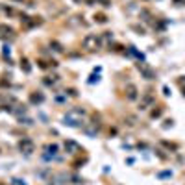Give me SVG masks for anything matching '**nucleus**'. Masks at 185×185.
I'll return each mask as SVG.
<instances>
[{
  "label": "nucleus",
  "mask_w": 185,
  "mask_h": 185,
  "mask_svg": "<svg viewBox=\"0 0 185 185\" xmlns=\"http://www.w3.org/2000/svg\"><path fill=\"white\" fill-rule=\"evenodd\" d=\"M100 45H102V39L96 33H89V35L84 37V48H87V50H96V48H100Z\"/></svg>",
  "instance_id": "obj_1"
},
{
  "label": "nucleus",
  "mask_w": 185,
  "mask_h": 185,
  "mask_svg": "<svg viewBox=\"0 0 185 185\" xmlns=\"http://www.w3.org/2000/svg\"><path fill=\"white\" fill-rule=\"evenodd\" d=\"M19 150L22 152L24 155H32L33 150H35V146H33V141L28 139V137H24V139L19 141Z\"/></svg>",
  "instance_id": "obj_2"
},
{
  "label": "nucleus",
  "mask_w": 185,
  "mask_h": 185,
  "mask_svg": "<svg viewBox=\"0 0 185 185\" xmlns=\"http://www.w3.org/2000/svg\"><path fill=\"white\" fill-rule=\"evenodd\" d=\"M63 124L68 126V128H84V124H81V120H80V119L72 117V115H68V113L63 117Z\"/></svg>",
  "instance_id": "obj_3"
},
{
  "label": "nucleus",
  "mask_w": 185,
  "mask_h": 185,
  "mask_svg": "<svg viewBox=\"0 0 185 185\" xmlns=\"http://www.w3.org/2000/svg\"><path fill=\"white\" fill-rule=\"evenodd\" d=\"M65 150L68 154H76V152H84L81 150V146L78 145V143H74V141H65Z\"/></svg>",
  "instance_id": "obj_4"
},
{
  "label": "nucleus",
  "mask_w": 185,
  "mask_h": 185,
  "mask_svg": "<svg viewBox=\"0 0 185 185\" xmlns=\"http://www.w3.org/2000/svg\"><path fill=\"white\" fill-rule=\"evenodd\" d=\"M126 96H128V100H137V87L133 84H130L126 87Z\"/></svg>",
  "instance_id": "obj_5"
},
{
  "label": "nucleus",
  "mask_w": 185,
  "mask_h": 185,
  "mask_svg": "<svg viewBox=\"0 0 185 185\" xmlns=\"http://www.w3.org/2000/svg\"><path fill=\"white\" fill-rule=\"evenodd\" d=\"M137 67H139V71H141L143 74H145V78H146V80H152V78H154V72H152V68H148L145 63H139Z\"/></svg>",
  "instance_id": "obj_6"
},
{
  "label": "nucleus",
  "mask_w": 185,
  "mask_h": 185,
  "mask_svg": "<svg viewBox=\"0 0 185 185\" xmlns=\"http://www.w3.org/2000/svg\"><path fill=\"white\" fill-rule=\"evenodd\" d=\"M30 102H32V104H43V102H45V96H43L41 93H32V94H30Z\"/></svg>",
  "instance_id": "obj_7"
},
{
  "label": "nucleus",
  "mask_w": 185,
  "mask_h": 185,
  "mask_svg": "<svg viewBox=\"0 0 185 185\" xmlns=\"http://www.w3.org/2000/svg\"><path fill=\"white\" fill-rule=\"evenodd\" d=\"M45 150H46V154H50V155H56V154L59 152V146H58V145H54V143H52V145H46V146H45Z\"/></svg>",
  "instance_id": "obj_8"
},
{
  "label": "nucleus",
  "mask_w": 185,
  "mask_h": 185,
  "mask_svg": "<svg viewBox=\"0 0 185 185\" xmlns=\"http://www.w3.org/2000/svg\"><path fill=\"white\" fill-rule=\"evenodd\" d=\"M154 102V98H152V94H145V98H143V102H141V109H146L150 104Z\"/></svg>",
  "instance_id": "obj_9"
},
{
  "label": "nucleus",
  "mask_w": 185,
  "mask_h": 185,
  "mask_svg": "<svg viewBox=\"0 0 185 185\" xmlns=\"http://www.w3.org/2000/svg\"><path fill=\"white\" fill-rule=\"evenodd\" d=\"M68 115H72V117H84V115H85V109H84V107H74V109H71V111H68Z\"/></svg>",
  "instance_id": "obj_10"
},
{
  "label": "nucleus",
  "mask_w": 185,
  "mask_h": 185,
  "mask_svg": "<svg viewBox=\"0 0 185 185\" xmlns=\"http://www.w3.org/2000/svg\"><path fill=\"white\" fill-rule=\"evenodd\" d=\"M19 122H20V124H24V126H32L33 119H30V117H19Z\"/></svg>",
  "instance_id": "obj_11"
},
{
  "label": "nucleus",
  "mask_w": 185,
  "mask_h": 185,
  "mask_svg": "<svg viewBox=\"0 0 185 185\" xmlns=\"http://www.w3.org/2000/svg\"><path fill=\"white\" fill-rule=\"evenodd\" d=\"M50 46H52V48H54V50H56V52H59V54H61V52H63V46H61L59 43H56V41H52V43H50Z\"/></svg>",
  "instance_id": "obj_12"
},
{
  "label": "nucleus",
  "mask_w": 185,
  "mask_h": 185,
  "mask_svg": "<svg viewBox=\"0 0 185 185\" xmlns=\"http://www.w3.org/2000/svg\"><path fill=\"white\" fill-rule=\"evenodd\" d=\"M94 20H96V22H102V24H104V22H107V17L100 13V15H94Z\"/></svg>",
  "instance_id": "obj_13"
},
{
  "label": "nucleus",
  "mask_w": 185,
  "mask_h": 185,
  "mask_svg": "<svg viewBox=\"0 0 185 185\" xmlns=\"http://www.w3.org/2000/svg\"><path fill=\"white\" fill-rule=\"evenodd\" d=\"M20 67L24 68V72H26V74H28V72L32 71V68H30V65H28V61H26V59H22V63H20Z\"/></svg>",
  "instance_id": "obj_14"
},
{
  "label": "nucleus",
  "mask_w": 185,
  "mask_h": 185,
  "mask_svg": "<svg viewBox=\"0 0 185 185\" xmlns=\"http://www.w3.org/2000/svg\"><path fill=\"white\" fill-rule=\"evenodd\" d=\"M13 185H28L24 180H20V178H13Z\"/></svg>",
  "instance_id": "obj_15"
},
{
  "label": "nucleus",
  "mask_w": 185,
  "mask_h": 185,
  "mask_svg": "<svg viewBox=\"0 0 185 185\" xmlns=\"http://www.w3.org/2000/svg\"><path fill=\"white\" fill-rule=\"evenodd\" d=\"M9 56H11V48L6 45V46H4V58H9Z\"/></svg>",
  "instance_id": "obj_16"
},
{
  "label": "nucleus",
  "mask_w": 185,
  "mask_h": 185,
  "mask_svg": "<svg viewBox=\"0 0 185 185\" xmlns=\"http://www.w3.org/2000/svg\"><path fill=\"white\" fill-rule=\"evenodd\" d=\"M2 9H4L6 15H13V13H15V11H13V8H9V6H6V8H2Z\"/></svg>",
  "instance_id": "obj_17"
},
{
  "label": "nucleus",
  "mask_w": 185,
  "mask_h": 185,
  "mask_svg": "<svg viewBox=\"0 0 185 185\" xmlns=\"http://www.w3.org/2000/svg\"><path fill=\"white\" fill-rule=\"evenodd\" d=\"M81 181H84V180H81L80 176H72V183H81Z\"/></svg>",
  "instance_id": "obj_18"
},
{
  "label": "nucleus",
  "mask_w": 185,
  "mask_h": 185,
  "mask_svg": "<svg viewBox=\"0 0 185 185\" xmlns=\"http://www.w3.org/2000/svg\"><path fill=\"white\" fill-rule=\"evenodd\" d=\"M167 176H172V172H170V170H167V172H159V178H167Z\"/></svg>",
  "instance_id": "obj_19"
},
{
  "label": "nucleus",
  "mask_w": 185,
  "mask_h": 185,
  "mask_svg": "<svg viewBox=\"0 0 185 185\" xmlns=\"http://www.w3.org/2000/svg\"><path fill=\"white\" fill-rule=\"evenodd\" d=\"M98 76H94V74H93V76H91V80H89V84H94V81H96V84H98Z\"/></svg>",
  "instance_id": "obj_20"
},
{
  "label": "nucleus",
  "mask_w": 185,
  "mask_h": 185,
  "mask_svg": "<svg viewBox=\"0 0 185 185\" xmlns=\"http://www.w3.org/2000/svg\"><path fill=\"white\" fill-rule=\"evenodd\" d=\"M159 115H161V109H155V111H154V113H152V117H154V119H155V117H159Z\"/></svg>",
  "instance_id": "obj_21"
},
{
  "label": "nucleus",
  "mask_w": 185,
  "mask_h": 185,
  "mask_svg": "<svg viewBox=\"0 0 185 185\" xmlns=\"http://www.w3.org/2000/svg\"><path fill=\"white\" fill-rule=\"evenodd\" d=\"M67 96H56V102H65Z\"/></svg>",
  "instance_id": "obj_22"
},
{
  "label": "nucleus",
  "mask_w": 185,
  "mask_h": 185,
  "mask_svg": "<svg viewBox=\"0 0 185 185\" xmlns=\"http://www.w3.org/2000/svg\"><path fill=\"white\" fill-rule=\"evenodd\" d=\"M104 37H106V39H113V33H111V32H106Z\"/></svg>",
  "instance_id": "obj_23"
},
{
  "label": "nucleus",
  "mask_w": 185,
  "mask_h": 185,
  "mask_svg": "<svg viewBox=\"0 0 185 185\" xmlns=\"http://www.w3.org/2000/svg\"><path fill=\"white\" fill-rule=\"evenodd\" d=\"M68 94H71V96H76V94H78V93H76V91H74V89H68Z\"/></svg>",
  "instance_id": "obj_24"
},
{
  "label": "nucleus",
  "mask_w": 185,
  "mask_h": 185,
  "mask_svg": "<svg viewBox=\"0 0 185 185\" xmlns=\"http://www.w3.org/2000/svg\"><path fill=\"white\" fill-rule=\"evenodd\" d=\"M0 185H4V183H0Z\"/></svg>",
  "instance_id": "obj_25"
}]
</instances>
